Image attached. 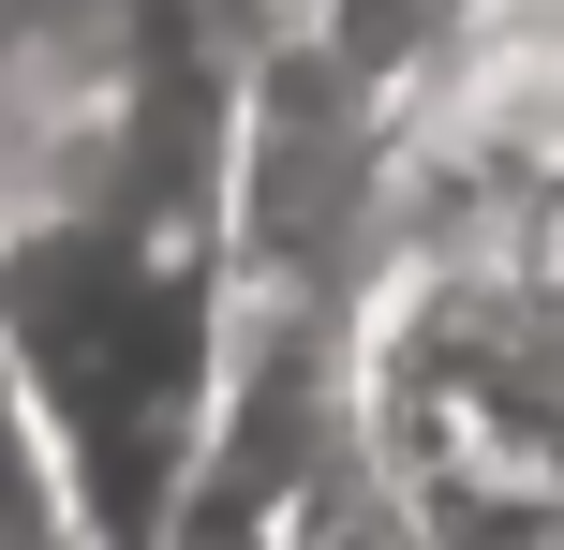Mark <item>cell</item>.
<instances>
[{
    "instance_id": "cell-4",
    "label": "cell",
    "mask_w": 564,
    "mask_h": 550,
    "mask_svg": "<svg viewBox=\"0 0 564 550\" xmlns=\"http://www.w3.org/2000/svg\"><path fill=\"white\" fill-rule=\"evenodd\" d=\"M0 15H15V0H0Z\"/></svg>"
},
{
    "instance_id": "cell-2",
    "label": "cell",
    "mask_w": 564,
    "mask_h": 550,
    "mask_svg": "<svg viewBox=\"0 0 564 550\" xmlns=\"http://www.w3.org/2000/svg\"><path fill=\"white\" fill-rule=\"evenodd\" d=\"M0 536H59V476H45V432H30L15 343H0Z\"/></svg>"
},
{
    "instance_id": "cell-1",
    "label": "cell",
    "mask_w": 564,
    "mask_h": 550,
    "mask_svg": "<svg viewBox=\"0 0 564 550\" xmlns=\"http://www.w3.org/2000/svg\"><path fill=\"white\" fill-rule=\"evenodd\" d=\"M238 327V105L149 134L119 179L0 224V343L59 476V536H178Z\"/></svg>"
},
{
    "instance_id": "cell-3",
    "label": "cell",
    "mask_w": 564,
    "mask_h": 550,
    "mask_svg": "<svg viewBox=\"0 0 564 550\" xmlns=\"http://www.w3.org/2000/svg\"><path fill=\"white\" fill-rule=\"evenodd\" d=\"M268 15H357V0H268ZM431 15H446V0H431Z\"/></svg>"
}]
</instances>
